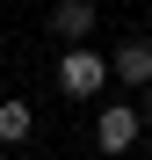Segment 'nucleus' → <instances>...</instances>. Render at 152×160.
Returning <instances> with one entry per match:
<instances>
[{
    "mask_svg": "<svg viewBox=\"0 0 152 160\" xmlns=\"http://www.w3.org/2000/svg\"><path fill=\"white\" fill-rule=\"evenodd\" d=\"M51 29H58L65 44H87V29H94V0H58V8H51Z\"/></svg>",
    "mask_w": 152,
    "mask_h": 160,
    "instance_id": "nucleus-4",
    "label": "nucleus"
},
{
    "mask_svg": "<svg viewBox=\"0 0 152 160\" xmlns=\"http://www.w3.org/2000/svg\"><path fill=\"white\" fill-rule=\"evenodd\" d=\"M145 131H152V95H145Z\"/></svg>",
    "mask_w": 152,
    "mask_h": 160,
    "instance_id": "nucleus-6",
    "label": "nucleus"
},
{
    "mask_svg": "<svg viewBox=\"0 0 152 160\" xmlns=\"http://www.w3.org/2000/svg\"><path fill=\"white\" fill-rule=\"evenodd\" d=\"M138 131H145V109H138V102H109V109H94V146H101V153H131Z\"/></svg>",
    "mask_w": 152,
    "mask_h": 160,
    "instance_id": "nucleus-2",
    "label": "nucleus"
},
{
    "mask_svg": "<svg viewBox=\"0 0 152 160\" xmlns=\"http://www.w3.org/2000/svg\"><path fill=\"white\" fill-rule=\"evenodd\" d=\"M29 131H36V109H29V102H0V146H22Z\"/></svg>",
    "mask_w": 152,
    "mask_h": 160,
    "instance_id": "nucleus-5",
    "label": "nucleus"
},
{
    "mask_svg": "<svg viewBox=\"0 0 152 160\" xmlns=\"http://www.w3.org/2000/svg\"><path fill=\"white\" fill-rule=\"evenodd\" d=\"M109 58L101 51H87V44H65V58H58V95H72V102H94L101 88H109Z\"/></svg>",
    "mask_w": 152,
    "mask_h": 160,
    "instance_id": "nucleus-1",
    "label": "nucleus"
},
{
    "mask_svg": "<svg viewBox=\"0 0 152 160\" xmlns=\"http://www.w3.org/2000/svg\"><path fill=\"white\" fill-rule=\"evenodd\" d=\"M109 73L123 80V88H152V37H123L109 51Z\"/></svg>",
    "mask_w": 152,
    "mask_h": 160,
    "instance_id": "nucleus-3",
    "label": "nucleus"
}]
</instances>
